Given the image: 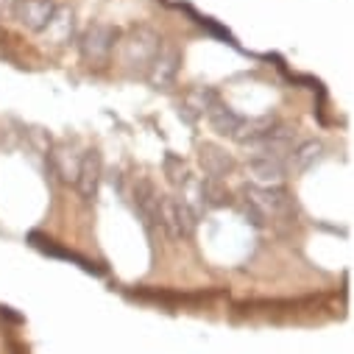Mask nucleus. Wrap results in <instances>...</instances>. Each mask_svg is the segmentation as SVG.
Instances as JSON below:
<instances>
[{
    "instance_id": "f257e3e1",
    "label": "nucleus",
    "mask_w": 354,
    "mask_h": 354,
    "mask_svg": "<svg viewBox=\"0 0 354 354\" xmlns=\"http://www.w3.org/2000/svg\"><path fill=\"white\" fill-rule=\"evenodd\" d=\"M159 48H162V37L151 26H134V28L126 31V37L118 39L115 50L120 56V64L131 75H145V70L151 67Z\"/></svg>"
},
{
    "instance_id": "f03ea898",
    "label": "nucleus",
    "mask_w": 354,
    "mask_h": 354,
    "mask_svg": "<svg viewBox=\"0 0 354 354\" xmlns=\"http://www.w3.org/2000/svg\"><path fill=\"white\" fill-rule=\"evenodd\" d=\"M118 39H120V34H118L115 26H109V23H90L81 31V37H78V53H81L84 64H90V67L93 64L95 67L106 64L112 59L115 48H118Z\"/></svg>"
},
{
    "instance_id": "7ed1b4c3",
    "label": "nucleus",
    "mask_w": 354,
    "mask_h": 354,
    "mask_svg": "<svg viewBox=\"0 0 354 354\" xmlns=\"http://www.w3.org/2000/svg\"><path fill=\"white\" fill-rule=\"evenodd\" d=\"M156 221H159V229L173 240H190L198 229V218L176 196H159Z\"/></svg>"
},
{
    "instance_id": "20e7f679",
    "label": "nucleus",
    "mask_w": 354,
    "mask_h": 354,
    "mask_svg": "<svg viewBox=\"0 0 354 354\" xmlns=\"http://www.w3.org/2000/svg\"><path fill=\"white\" fill-rule=\"evenodd\" d=\"M299 142L296 137V129L288 126V123H274L262 137H257L251 145H245L251 153L248 156H274V159H285L288 162V153L293 151V145Z\"/></svg>"
},
{
    "instance_id": "39448f33",
    "label": "nucleus",
    "mask_w": 354,
    "mask_h": 354,
    "mask_svg": "<svg viewBox=\"0 0 354 354\" xmlns=\"http://www.w3.org/2000/svg\"><path fill=\"white\" fill-rule=\"evenodd\" d=\"M179 70H182V50L173 48V45H165L159 48V53L153 56L151 67L145 70V81L153 86V90H170L179 78Z\"/></svg>"
},
{
    "instance_id": "423d86ee",
    "label": "nucleus",
    "mask_w": 354,
    "mask_h": 354,
    "mask_svg": "<svg viewBox=\"0 0 354 354\" xmlns=\"http://www.w3.org/2000/svg\"><path fill=\"white\" fill-rule=\"evenodd\" d=\"M101 182H104V156L95 148H90V151H84L81 165H78V176L73 182L84 204H95Z\"/></svg>"
},
{
    "instance_id": "0eeeda50",
    "label": "nucleus",
    "mask_w": 354,
    "mask_h": 354,
    "mask_svg": "<svg viewBox=\"0 0 354 354\" xmlns=\"http://www.w3.org/2000/svg\"><path fill=\"white\" fill-rule=\"evenodd\" d=\"M245 173L254 187H282L290 176V167L285 159L274 156H248L245 159Z\"/></svg>"
},
{
    "instance_id": "6e6552de",
    "label": "nucleus",
    "mask_w": 354,
    "mask_h": 354,
    "mask_svg": "<svg viewBox=\"0 0 354 354\" xmlns=\"http://www.w3.org/2000/svg\"><path fill=\"white\" fill-rule=\"evenodd\" d=\"M198 165H201L204 179H218V182H226V176H232L237 167L234 156L218 142H201L198 145Z\"/></svg>"
},
{
    "instance_id": "1a4fd4ad",
    "label": "nucleus",
    "mask_w": 354,
    "mask_h": 354,
    "mask_svg": "<svg viewBox=\"0 0 354 354\" xmlns=\"http://www.w3.org/2000/svg\"><path fill=\"white\" fill-rule=\"evenodd\" d=\"M159 190L151 179H145V176H140V179H134L131 185V201H134V209L140 212L142 223L148 226V232H156L159 229V221H156V207H159Z\"/></svg>"
},
{
    "instance_id": "9d476101",
    "label": "nucleus",
    "mask_w": 354,
    "mask_h": 354,
    "mask_svg": "<svg viewBox=\"0 0 354 354\" xmlns=\"http://www.w3.org/2000/svg\"><path fill=\"white\" fill-rule=\"evenodd\" d=\"M221 101L215 86H190V90L182 95L179 101V115L187 120V123H196L201 118L209 115V109Z\"/></svg>"
},
{
    "instance_id": "9b49d317",
    "label": "nucleus",
    "mask_w": 354,
    "mask_h": 354,
    "mask_svg": "<svg viewBox=\"0 0 354 354\" xmlns=\"http://www.w3.org/2000/svg\"><path fill=\"white\" fill-rule=\"evenodd\" d=\"M42 42L45 45H53V48H64L75 39V12L70 6H56L53 17L48 20V26L39 31Z\"/></svg>"
},
{
    "instance_id": "f8f14e48",
    "label": "nucleus",
    "mask_w": 354,
    "mask_h": 354,
    "mask_svg": "<svg viewBox=\"0 0 354 354\" xmlns=\"http://www.w3.org/2000/svg\"><path fill=\"white\" fill-rule=\"evenodd\" d=\"M56 0H17V9H15V20L26 28V31H34L39 34L48 20L53 17L56 12Z\"/></svg>"
},
{
    "instance_id": "ddd939ff",
    "label": "nucleus",
    "mask_w": 354,
    "mask_h": 354,
    "mask_svg": "<svg viewBox=\"0 0 354 354\" xmlns=\"http://www.w3.org/2000/svg\"><path fill=\"white\" fill-rule=\"evenodd\" d=\"M81 156H84V151H78L75 145H70V142H56V145L50 148V153H48V162H50L53 173L59 176L62 182H75Z\"/></svg>"
},
{
    "instance_id": "4468645a",
    "label": "nucleus",
    "mask_w": 354,
    "mask_h": 354,
    "mask_svg": "<svg viewBox=\"0 0 354 354\" xmlns=\"http://www.w3.org/2000/svg\"><path fill=\"white\" fill-rule=\"evenodd\" d=\"M324 159H326V145L321 140H299L293 151L288 153V167L296 173H307Z\"/></svg>"
},
{
    "instance_id": "2eb2a0df",
    "label": "nucleus",
    "mask_w": 354,
    "mask_h": 354,
    "mask_svg": "<svg viewBox=\"0 0 354 354\" xmlns=\"http://www.w3.org/2000/svg\"><path fill=\"white\" fill-rule=\"evenodd\" d=\"M207 120H209V126H212V131L215 134H221V137H229V140H234L237 137V131H240V126H243V115H237L232 106H226V104H215L212 109H209V115H207Z\"/></svg>"
},
{
    "instance_id": "dca6fc26",
    "label": "nucleus",
    "mask_w": 354,
    "mask_h": 354,
    "mask_svg": "<svg viewBox=\"0 0 354 354\" xmlns=\"http://www.w3.org/2000/svg\"><path fill=\"white\" fill-rule=\"evenodd\" d=\"M198 185H201V201H204L207 209H215V207H223V204L232 201V196H229V190H226L223 182H218V179H201Z\"/></svg>"
},
{
    "instance_id": "f3484780",
    "label": "nucleus",
    "mask_w": 354,
    "mask_h": 354,
    "mask_svg": "<svg viewBox=\"0 0 354 354\" xmlns=\"http://www.w3.org/2000/svg\"><path fill=\"white\" fill-rule=\"evenodd\" d=\"M165 173H167V179H170L173 187H182V182L190 176V170L185 167V162H182V159H176V156H167V162H165Z\"/></svg>"
},
{
    "instance_id": "a211bd4d",
    "label": "nucleus",
    "mask_w": 354,
    "mask_h": 354,
    "mask_svg": "<svg viewBox=\"0 0 354 354\" xmlns=\"http://www.w3.org/2000/svg\"><path fill=\"white\" fill-rule=\"evenodd\" d=\"M15 9H17V0H0V20L15 17Z\"/></svg>"
}]
</instances>
